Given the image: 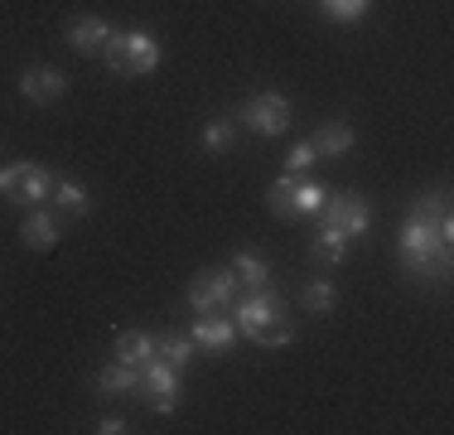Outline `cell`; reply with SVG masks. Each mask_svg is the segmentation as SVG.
Wrapping results in <instances>:
<instances>
[{
    "mask_svg": "<svg viewBox=\"0 0 454 435\" xmlns=\"http://www.w3.org/2000/svg\"><path fill=\"white\" fill-rule=\"evenodd\" d=\"M450 203L445 194H426L416 199V209L402 223V237H396V252H402V266L411 276H445L450 271Z\"/></svg>",
    "mask_w": 454,
    "mask_h": 435,
    "instance_id": "obj_1",
    "label": "cell"
},
{
    "mask_svg": "<svg viewBox=\"0 0 454 435\" xmlns=\"http://www.w3.org/2000/svg\"><path fill=\"white\" fill-rule=\"evenodd\" d=\"M237 334L256 339L262 348H286L295 339V324H290V314H286L276 290L262 286V290H247L242 304H237Z\"/></svg>",
    "mask_w": 454,
    "mask_h": 435,
    "instance_id": "obj_2",
    "label": "cell"
},
{
    "mask_svg": "<svg viewBox=\"0 0 454 435\" xmlns=\"http://www.w3.org/2000/svg\"><path fill=\"white\" fill-rule=\"evenodd\" d=\"M106 68L121 73V78H145V73L160 68V59H165V49H160V39L150 35V29H131V35H112L102 49Z\"/></svg>",
    "mask_w": 454,
    "mask_h": 435,
    "instance_id": "obj_3",
    "label": "cell"
},
{
    "mask_svg": "<svg viewBox=\"0 0 454 435\" xmlns=\"http://www.w3.org/2000/svg\"><path fill=\"white\" fill-rule=\"evenodd\" d=\"M324 184L315 179H295V174H280V179L266 189V209L276 218H305V213H319L324 209Z\"/></svg>",
    "mask_w": 454,
    "mask_h": 435,
    "instance_id": "obj_4",
    "label": "cell"
},
{
    "mask_svg": "<svg viewBox=\"0 0 454 435\" xmlns=\"http://www.w3.org/2000/svg\"><path fill=\"white\" fill-rule=\"evenodd\" d=\"M372 223V209L358 199V194H324V209H319V227L343 242H358Z\"/></svg>",
    "mask_w": 454,
    "mask_h": 435,
    "instance_id": "obj_5",
    "label": "cell"
},
{
    "mask_svg": "<svg viewBox=\"0 0 454 435\" xmlns=\"http://www.w3.org/2000/svg\"><path fill=\"white\" fill-rule=\"evenodd\" d=\"M53 179L59 174L44 165H5L0 170V194L20 209H39L44 199H53Z\"/></svg>",
    "mask_w": 454,
    "mask_h": 435,
    "instance_id": "obj_6",
    "label": "cell"
},
{
    "mask_svg": "<svg viewBox=\"0 0 454 435\" xmlns=\"http://www.w3.org/2000/svg\"><path fill=\"white\" fill-rule=\"evenodd\" d=\"M140 387H150V392H145L150 411H160V416H175V407H179V368H169L160 353H150L145 363H140Z\"/></svg>",
    "mask_w": 454,
    "mask_h": 435,
    "instance_id": "obj_7",
    "label": "cell"
},
{
    "mask_svg": "<svg viewBox=\"0 0 454 435\" xmlns=\"http://www.w3.org/2000/svg\"><path fill=\"white\" fill-rule=\"evenodd\" d=\"M237 122L247 130H256V136H280V130L290 126V102L280 92H256L252 102H242V112H237Z\"/></svg>",
    "mask_w": 454,
    "mask_h": 435,
    "instance_id": "obj_8",
    "label": "cell"
},
{
    "mask_svg": "<svg viewBox=\"0 0 454 435\" xmlns=\"http://www.w3.org/2000/svg\"><path fill=\"white\" fill-rule=\"evenodd\" d=\"M237 271L227 266V271H199V276H193V286H189V304L193 310H227V304H232V296H237Z\"/></svg>",
    "mask_w": 454,
    "mask_h": 435,
    "instance_id": "obj_9",
    "label": "cell"
},
{
    "mask_svg": "<svg viewBox=\"0 0 454 435\" xmlns=\"http://www.w3.org/2000/svg\"><path fill=\"white\" fill-rule=\"evenodd\" d=\"M63 92H68V78H63L59 68H39V63H29V68L20 73V97H25V102H59Z\"/></svg>",
    "mask_w": 454,
    "mask_h": 435,
    "instance_id": "obj_10",
    "label": "cell"
},
{
    "mask_svg": "<svg viewBox=\"0 0 454 435\" xmlns=\"http://www.w3.org/2000/svg\"><path fill=\"white\" fill-rule=\"evenodd\" d=\"M189 339L199 344V348H208V353H227V348H232V339H237V324L227 320V314L208 310V314H199V320H193Z\"/></svg>",
    "mask_w": 454,
    "mask_h": 435,
    "instance_id": "obj_11",
    "label": "cell"
},
{
    "mask_svg": "<svg viewBox=\"0 0 454 435\" xmlns=\"http://www.w3.org/2000/svg\"><path fill=\"white\" fill-rule=\"evenodd\" d=\"M20 242H25L29 252H53V247H59V218H53L44 203H39V209H25Z\"/></svg>",
    "mask_w": 454,
    "mask_h": 435,
    "instance_id": "obj_12",
    "label": "cell"
},
{
    "mask_svg": "<svg viewBox=\"0 0 454 435\" xmlns=\"http://www.w3.org/2000/svg\"><path fill=\"white\" fill-rule=\"evenodd\" d=\"M112 35H116V29L106 25L102 15H82V20H73V25H68V44L78 53H102Z\"/></svg>",
    "mask_w": 454,
    "mask_h": 435,
    "instance_id": "obj_13",
    "label": "cell"
},
{
    "mask_svg": "<svg viewBox=\"0 0 454 435\" xmlns=\"http://www.w3.org/2000/svg\"><path fill=\"white\" fill-rule=\"evenodd\" d=\"M309 146H315L319 155H348V150L358 146V136H353L348 122H324L315 136H309Z\"/></svg>",
    "mask_w": 454,
    "mask_h": 435,
    "instance_id": "obj_14",
    "label": "cell"
},
{
    "mask_svg": "<svg viewBox=\"0 0 454 435\" xmlns=\"http://www.w3.org/2000/svg\"><path fill=\"white\" fill-rule=\"evenodd\" d=\"M53 203H59V213L68 218H88L92 213V194L82 179H53Z\"/></svg>",
    "mask_w": 454,
    "mask_h": 435,
    "instance_id": "obj_15",
    "label": "cell"
},
{
    "mask_svg": "<svg viewBox=\"0 0 454 435\" xmlns=\"http://www.w3.org/2000/svg\"><path fill=\"white\" fill-rule=\"evenodd\" d=\"M97 392H102V397H136V392H140V368H131V363L102 368V377H97Z\"/></svg>",
    "mask_w": 454,
    "mask_h": 435,
    "instance_id": "obj_16",
    "label": "cell"
},
{
    "mask_svg": "<svg viewBox=\"0 0 454 435\" xmlns=\"http://www.w3.org/2000/svg\"><path fill=\"white\" fill-rule=\"evenodd\" d=\"M232 271H237V286L242 290H262V286H271V266H266V257L262 252H237L232 257Z\"/></svg>",
    "mask_w": 454,
    "mask_h": 435,
    "instance_id": "obj_17",
    "label": "cell"
},
{
    "mask_svg": "<svg viewBox=\"0 0 454 435\" xmlns=\"http://www.w3.org/2000/svg\"><path fill=\"white\" fill-rule=\"evenodd\" d=\"M150 353H155V339H150V334H140V329L116 334V363H131V368H140Z\"/></svg>",
    "mask_w": 454,
    "mask_h": 435,
    "instance_id": "obj_18",
    "label": "cell"
},
{
    "mask_svg": "<svg viewBox=\"0 0 454 435\" xmlns=\"http://www.w3.org/2000/svg\"><path fill=\"white\" fill-rule=\"evenodd\" d=\"M193 348H199V344H193L189 334H160V339H155V353L165 358L169 368H184L193 358Z\"/></svg>",
    "mask_w": 454,
    "mask_h": 435,
    "instance_id": "obj_19",
    "label": "cell"
},
{
    "mask_svg": "<svg viewBox=\"0 0 454 435\" xmlns=\"http://www.w3.org/2000/svg\"><path fill=\"white\" fill-rule=\"evenodd\" d=\"M309 257L315 261H324V266H333V261H343L348 257V242H343V237H333V233H315V242H309Z\"/></svg>",
    "mask_w": 454,
    "mask_h": 435,
    "instance_id": "obj_20",
    "label": "cell"
},
{
    "mask_svg": "<svg viewBox=\"0 0 454 435\" xmlns=\"http://www.w3.org/2000/svg\"><path fill=\"white\" fill-rule=\"evenodd\" d=\"M333 300H339L333 281H309V286H305V310H309V314H329Z\"/></svg>",
    "mask_w": 454,
    "mask_h": 435,
    "instance_id": "obj_21",
    "label": "cell"
},
{
    "mask_svg": "<svg viewBox=\"0 0 454 435\" xmlns=\"http://www.w3.org/2000/svg\"><path fill=\"white\" fill-rule=\"evenodd\" d=\"M367 5H372V0H324V15L339 20V25H353V20L367 15Z\"/></svg>",
    "mask_w": 454,
    "mask_h": 435,
    "instance_id": "obj_22",
    "label": "cell"
},
{
    "mask_svg": "<svg viewBox=\"0 0 454 435\" xmlns=\"http://www.w3.org/2000/svg\"><path fill=\"white\" fill-rule=\"evenodd\" d=\"M227 146H232V122H227V116H223V122L203 126V150H213V155H218V150H227Z\"/></svg>",
    "mask_w": 454,
    "mask_h": 435,
    "instance_id": "obj_23",
    "label": "cell"
},
{
    "mask_svg": "<svg viewBox=\"0 0 454 435\" xmlns=\"http://www.w3.org/2000/svg\"><path fill=\"white\" fill-rule=\"evenodd\" d=\"M315 160H319V150L309 146V140H300V146L290 150V160H286V165H290V174H305L309 165H315Z\"/></svg>",
    "mask_w": 454,
    "mask_h": 435,
    "instance_id": "obj_24",
    "label": "cell"
},
{
    "mask_svg": "<svg viewBox=\"0 0 454 435\" xmlns=\"http://www.w3.org/2000/svg\"><path fill=\"white\" fill-rule=\"evenodd\" d=\"M97 431H102V435H121V431H126V421H121V416H106Z\"/></svg>",
    "mask_w": 454,
    "mask_h": 435,
    "instance_id": "obj_25",
    "label": "cell"
}]
</instances>
